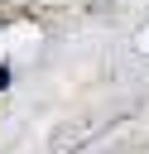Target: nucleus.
I'll list each match as a JSON object with an SVG mask.
<instances>
[{
    "mask_svg": "<svg viewBox=\"0 0 149 154\" xmlns=\"http://www.w3.org/2000/svg\"><path fill=\"white\" fill-rule=\"evenodd\" d=\"M0 87H10V67H0Z\"/></svg>",
    "mask_w": 149,
    "mask_h": 154,
    "instance_id": "1",
    "label": "nucleus"
}]
</instances>
